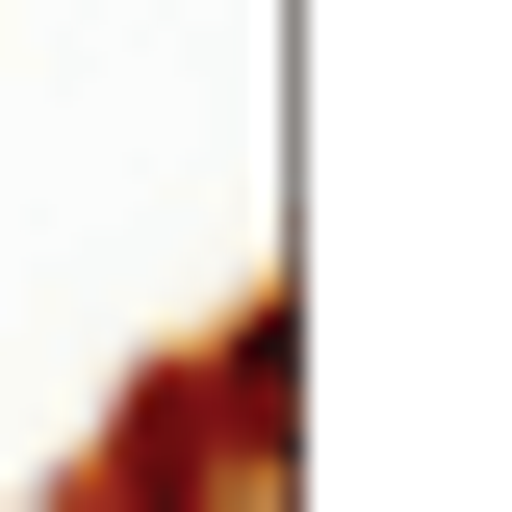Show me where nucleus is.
Wrapping results in <instances>:
<instances>
[{
  "label": "nucleus",
  "instance_id": "nucleus-1",
  "mask_svg": "<svg viewBox=\"0 0 512 512\" xmlns=\"http://www.w3.org/2000/svg\"><path fill=\"white\" fill-rule=\"evenodd\" d=\"M77 512H282V308L205 333V359L103 436V487H77Z\"/></svg>",
  "mask_w": 512,
  "mask_h": 512
}]
</instances>
